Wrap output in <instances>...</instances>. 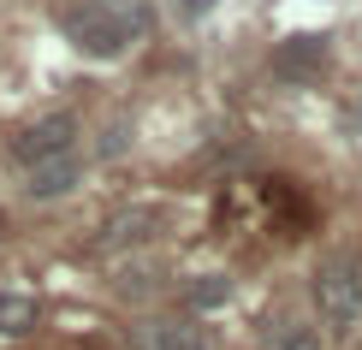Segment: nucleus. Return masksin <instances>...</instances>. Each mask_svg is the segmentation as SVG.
Returning a JSON list of instances; mask_svg holds the SVG:
<instances>
[{"instance_id": "f257e3e1", "label": "nucleus", "mask_w": 362, "mask_h": 350, "mask_svg": "<svg viewBox=\"0 0 362 350\" xmlns=\"http://www.w3.org/2000/svg\"><path fill=\"white\" fill-rule=\"evenodd\" d=\"M59 30L71 36V48L89 59H119L148 36V0H71L59 12Z\"/></svg>"}, {"instance_id": "9b49d317", "label": "nucleus", "mask_w": 362, "mask_h": 350, "mask_svg": "<svg viewBox=\"0 0 362 350\" xmlns=\"http://www.w3.org/2000/svg\"><path fill=\"white\" fill-rule=\"evenodd\" d=\"M226 297H232V285H226L220 273H202V279L190 285V309H220Z\"/></svg>"}, {"instance_id": "9d476101", "label": "nucleus", "mask_w": 362, "mask_h": 350, "mask_svg": "<svg viewBox=\"0 0 362 350\" xmlns=\"http://www.w3.org/2000/svg\"><path fill=\"white\" fill-rule=\"evenodd\" d=\"M155 285H160L155 262H125L119 267V297H143V291H155Z\"/></svg>"}, {"instance_id": "f8f14e48", "label": "nucleus", "mask_w": 362, "mask_h": 350, "mask_svg": "<svg viewBox=\"0 0 362 350\" xmlns=\"http://www.w3.org/2000/svg\"><path fill=\"white\" fill-rule=\"evenodd\" d=\"M339 125L351 131V136H362V83H351V89L339 95Z\"/></svg>"}, {"instance_id": "6e6552de", "label": "nucleus", "mask_w": 362, "mask_h": 350, "mask_svg": "<svg viewBox=\"0 0 362 350\" xmlns=\"http://www.w3.org/2000/svg\"><path fill=\"white\" fill-rule=\"evenodd\" d=\"M42 321V309H36V297H24V291H0V339H30Z\"/></svg>"}, {"instance_id": "423d86ee", "label": "nucleus", "mask_w": 362, "mask_h": 350, "mask_svg": "<svg viewBox=\"0 0 362 350\" xmlns=\"http://www.w3.org/2000/svg\"><path fill=\"white\" fill-rule=\"evenodd\" d=\"M274 71H279L285 83H315V78L327 71V42H321V36H291V42H279Z\"/></svg>"}, {"instance_id": "f03ea898", "label": "nucleus", "mask_w": 362, "mask_h": 350, "mask_svg": "<svg viewBox=\"0 0 362 350\" xmlns=\"http://www.w3.org/2000/svg\"><path fill=\"white\" fill-rule=\"evenodd\" d=\"M315 303L333 332H362V255H327L315 267Z\"/></svg>"}, {"instance_id": "0eeeda50", "label": "nucleus", "mask_w": 362, "mask_h": 350, "mask_svg": "<svg viewBox=\"0 0 362 350\" xmlns=\"http://www.w3.org/2000/svg\"><path fill=\"white\" fill-rule=\"evenodd\" d=\"M78 178H83V166H78V155H59V161H42V166H30V173H24V196H30V202H54V196L78 190Z\"/></svg>"}, {"instance_id": "ddd939ff", "label": "nucleus", "mask_w": 362, "mask_h": 350, "mask_svg": "<svg viewBox=\"0 0 362 350\" xmlns=\"http://www.w3.org/2000/svg\"><path fill=\"white\" fill-rule=\"evenodd\" d=\"M208 6H214V0H178V12H185V18H202Z\"/></svg>"}, {"instance_id": "1a4fd4ad", "label": "nucleus", "mask_w": 362, "mask_h": 350, "mask_svg": "<svg viewBox=\"0 0 362 350\" xmlns=\"http://www.w3.org/2000/svg\"><path fill=\"white\" fill-rule=\"evenodd\" d=\"M267 350H321V327H309L303 315H279L267 327Z\"/></svg>"}, {"instance_id": "20e7f679", "label": "nucleus", "mask_w": 362, "mask_h": 350, "mask_svg": "<svg viewBox=\"0 0 362 350\" xmlns=\"http://www.w3.org/2000/svg\"><path fill=\"white\" fill-rule=\"evenodd\" d=\"M160 232V208H119V214L101 220V232H95V255H131V250H143V243H155Z\"/></svg>"}, {"instance_id": "7ed1b4c3", "label": "nucleus", "mask_w": 362, "mask_h": 350, "mask_svg": "<svg viewBox=\"0 0 362 350\" xmlns=\"http://www.w3.org/2000/svg\"><path fill=\"white\" fill-rule=\"evenodd\" d=\"M6 155L24 166H42V161H59V155H78V119L71 113H42V119H30V125L12 131V143H6Z\"/></svg>"}, {"instance_id": "39448f33", "label": "nucleus", "mask_w": 362, "mask_h": 350, "mask_svg": "<svg viewBox=\"0 0 362 350\" xmlns=\"http://www.w3.org/2000/svg\"><path fill=\"white\" fill-rule=\"evenodd\" d=\"M137 350H208V332L190 315H155L137 327Z\"/></svg>"}]
</instances>
